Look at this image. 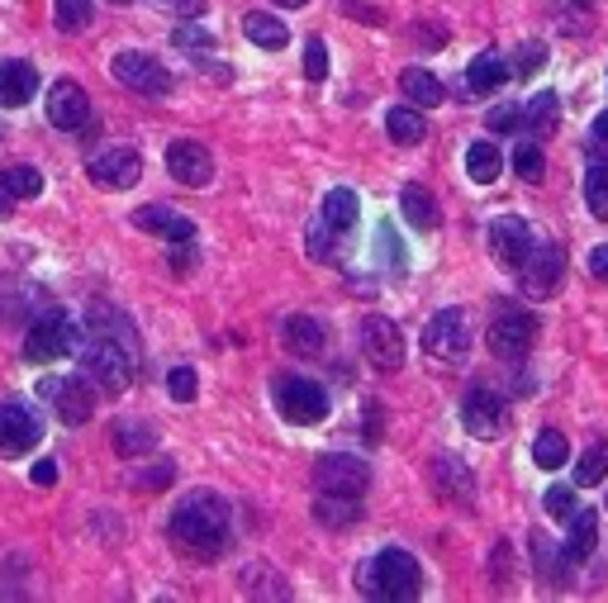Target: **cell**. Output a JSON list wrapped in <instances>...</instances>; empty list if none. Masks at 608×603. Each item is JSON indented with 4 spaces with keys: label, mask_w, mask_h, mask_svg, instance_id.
I'll return each instance as SVG.
<instances>
[{
    "label": "cell",
    "mask_w": 608,
    "mask_h": 603,
    "mask_svg": "<svg viewBox=\"0 0 608 603\" xmlns=\"http://www.w3.org/2000/svg\"><path fill=\"white\" fill-rule=\"evenodd\" d=\"M114 5H128V0H114Z\"/></svg>",
    "instance_id": "cell-56"
},
{
    "label": "cell",
    "mask_w": 608,
    "mask_h": 603,
    "mask_svg": "<svg viewBox=\"0 0 608 603\" xmlns=\"http://www.w3.org/2000/svg\"><path fill=\"white\" fill-rule=\"evenodd\" d=\"M134 228H143V234H162L167 242L171 238H195V224L185 219V214H177V209H162V205L138 209L134 214Z\"/></svg>",
    "instance_id": "cell-22"
},
{
    "label": "cell",
    "mask_w": 608,
    "mask_h": 603,
    "mask_svg": "<svg viewBox=\"0 0 608 603\" xmlns=\"http://www.w3.org/2000/svg\"><path fill=\"white\" fill-rule=\"evenodd\" d=\"M171 480H177V466H171V462H153V466H138L134 490H167Z\"/></svg>",
    "instance_id": "cell-42"
},
{
    "label": "cell",
    "mask_w": 608,
    "mask_h": 603,
    "mask_svg": "<svg viewBox=\"0 0 608 603\" xmlns=\"http://www.w3.org/2000/svg\"><path fill=\"white\" fill-rule=\"evenodd\" d=\"M114 81H124L128 91H143V95H167L171 91V71L157 62L153 53H120L110 62Z\"/></svg>",
    "instance_id": "cell-13"
},
{
    "label": "cell",
    "mask_w": 608,
    "mask_h": 603,
    "mask_svg": "<svg viewBox=\"0 0 608 603\" xmlns=\"http://www.w3.org/2000/svg\"><path fill=\"white\" fill-rule=\"evenodd\" d=\"M461 423H466L471 437H499L504 433V399L495 390H471L461 399Z\"/></svg>",
    "instance_id": "cell-18"
},
{
    "label": "cell",
    "mask_w": 608,
    "mask_h": 603,
    "mask_svg": "<svg viewBox=\"0 0 608 603\" xmlns=\"http://www.w3.org/2000/svg\"><path fill=\"white\" fill-rule=\"evenodd\" d=\"M523 124H528L538 138H552L556 124H561V100H556L552 91H538V95H532V105L523 110Z\"/></svg>",
    "instance_id": "cell-33"
},
{
    "label": "cell",
    "mask_w": 608,
    "mask_h": 603,
    "mask_svg": "<svg viewBox=\"0 0 608 603\" xmlns=\"http://www.w3.org/2000/svg\"><path fill=\"white\" fill-rule=\"evenodd\" d=\"M547 62V48L542 43H523V48H518V62L509 67V71H518V77H532V71H538Z\"/></svg>",
    "instance_id": "cell-48"
},
{
    "label": "cell",
    "mask_w": 608,
    "mask_h": 603,
    "mask_svg": "<svg viewBox=\"0 0 608 603\" xmlns=\"http://www.w3.org/2000/svg\"><path fill=\"white\" fill-rule=\"evenodd\" d=\"M357 214H361V200L352 185H333V191L324 195V224L333 228V234H347V228L357 224Z\"/></svg>",
    "instance_id": "cell-27"
},
{
    "label": "cell",
    "mask_w": 608,
    "mask_h": 603,
    "mask_svg": "<svg viewBox=\"0 0 608 603\" xmlns=\"http://www.w3.org/2000/svg\"><path fill=\"white\" fill-rule=\"evenodd\" d=\"M385 134H390V143H399V148H418V143L428 138V124L414 105H395L385 114Z\"/></svg>",
    "instance_id": "cell-26"
},
{
    "label": "cell",
    "mask_w": 608,
    "mask_h": 603,
    "mask_svg": "<svg viewBox=\"0 0 608 603\" xmlns=\"http://www.w3.org/2000/svg\"><path fill=\"white\" fill-rule=\"evenodd\" d=\"M167 537L177 542V551L195 556V561H219L228 542V499H219L214 490H191L171 513Z\"/></svg>",
    "instance_id": "cell-1"
},
{
    "label": "cell",
    "mask_w": 608,
    "mask_h": 603,
    "mask_svg": "<svg viewBox=\"0 0 608 603\" xmlns=\"http://www.w3.org/2000/svg\"><path fill=\"white\" fill-rule=\"evenodd\" d=\"M314 519L324 527H352L361 519V504H357V499H342V494H318Z\"/></svg>",
    "instance_id": "cell-36"
},
{
    "label": "cell",
    "mask_w": 608,
    "mask_h": 603,
    "mask_svg": "<svg viewBox=\"0 0 608 603\" xmlns=\"http://www.w3.org/2000/svg\"><path fill=\"white\" fill-rule=\"evenodd\" d=\"M589 271H595L599 281H608V242H604V248L589 252Z\"/></svg>",
    "instance_id": "cell-53"
},
{
    "label": "cell",
    "mask_w": 608,
    "mask_h": 603,
    "mask_svg": "<svg viewBox=\"0 0 608 603\" xmlns=\"http://www.w3.org/2000/svg\"><path fill=\"white\" fill-rule=\"evenodd\" d=\"M171 43H177V48H210V34H205V29H200V24H181L177 29V34H171Z\"/></svg>",
    "instance_id": "cell-49"
},
{
    "label": "cell",
    "mask_w": 608,
    "mask_h": 603,
    "mask_svg": "<svg viewBox=\"0 0 608 603\" xmlns=\"http://www.w3.org/2000/svg\"><path fill=\"white\" fill-rule=\"evenodd\" d=\"M38 91V71L20 62V57H10V62H0V110H20L29 105Z\"/></svg>",
    "instance_id": "cell-19"
},
{
    "label": "cell",
    "mask_w": 608,
    "mask_h": 603,
    "mask_svg": "<svg viewBox=\"0 0 608 603\" xmlns=\"http://www.w3.org/2000/svg\"><path fill=\"white\" fill-rule=\"evenodd\" d=\"M43 399H48V405L57 409V419H63L67 428L91 423V413H95L91 380H77V376H67V380H43Z\"/></svg>",
    "instance_id": "cell-14"
},
{
    "label": "cell",
    "mask_w": 608,
    "mask_h": 603,
    "mask_svg": "<svg viewBox=\"0 0 608 603\" xmlns=\"http://www.w3.org/2000/svg\"><path fill=\"white\" fill-rule=\"evenodd\" d=\"M29 480L43 485V490H48V485H57V462H38L34 470H29Z\"/></svg>",
    "instance_id": "cell-51"
},
{
    "label": "cell",
    "mask_w": 608,
    "mask_h": 603,
    "mask_svg": "<svg viewBox=\"0 0 608 603\" xmlns=\"http://www.w3.org/2000/svg\"><path fill=\"white\" fill-rule=\"evenodd\" d=\"M48 120L63 128V134H91V95H86L81 81H53L48 91Z\"/></svg>",
    "instance_id": "cell-12"
},
{
    "label": "cell",
    "mask_w": 608,
    "mask_h": 603,
    "mask_svg": "<svg viewBox=\"0 0 608 603\" xmlns=\"http://www.w3.org/2000/svg\"><path fill=\"white\" fill-rule=\"evenodd\" d=\"M361 356L375 366V371H399L404 366V333L395 319H381V314H371V319H361Z\"/></svg>",
    "instance_id": "cell-11"
},
{
    "label": "cell",
    "mask_w": 608,
    "mask_h": 603,
    "mask_svg": "<svg viewBox=\"0 0 608 603\" xmlns=\"http://www.w3.org/2000/svg\"><path fill=\"white\" fill-rule=\"evenodd\" d=\"M167 390H171V399H177V405H191L195 399V390H200V380H195V371L191 366H177L167 376Z\"/></svg>",
    "instance_id": "cell-43"
},
{
    "label": "cell",
    "mask_w": 608,
    "mask_h": 603,
    "mask_svg": "<svg viewBox=\"0 0 608 603\" xmlns=\"http://www.w3.org/2000/svg\"><path fill=\"white\" fill-rule=\"evenodd\" d=\"M514 71H509V62H504L499 53H481L475 62L466 67V86H471V95H489V91H499L504 81H509Z\"/></svg>",
    "instance_id": "cell-25"
},
{
    "label": "cell",
    "mask_w": 608,
    "mask_h": 603,
    "mask_svg": "<svg viewBox=\"0 0 608 603\" xmlns=\"http://www.w3.org/2000/svg\"><path fill=\"white\" fill-rule=\"evenodd\" d=\"M304 77H309V81H324L328 77V48H324V38L304 43Z\"/></svg>",
    "instance_id": "cell-44"
},
{
    "label": "cell",
    "mask_w": 608,
    "mask_h": 603,
    "mask_svg": "<svg viewBox=\"0 0 608 603\" xmlns=\"http://www.w3.org/2000/svg\"><path fill=\"white\" fill-rule=\"evenodd\" d=\"M0 191H5L10 200H29L43 191V177L38 167H0Z\"/></svg>",
    "instance_id": "cell-38"
},
{
    "label": "cell",
    "mask_w": 608,
    "mask_h": 603,
    "mask_svg": "<svg viewBox=\"0 0 608 603\" xmlns=\"http://www.w3.org/2000/svg\"><path fill=\"white\" fill-rule=\"evenodd\" d=\"M57 29H63V34L91 29V0H57Z\"/></svg>",
    "instance_id": "cell-40"
},
{
    "label": "cell",
    "mask_w": 608,
    "mask_h": 603,
    "mask_svg": "<svg viewBox=\"0 0 608 603\" xmlns=\"http://www.w3.org/2000/svg\"><path fill=\"white\" fill-rule=\"evenodd\" d=\"M281 342L291 356H314V352H324V323L309 319V314H291L281 323Z\"/></svg>",
    "instance_id": "cell-21"
},
{
    "label": "cell",
    "mask_w": 608,
    "mask_h": 603,
    "mask_svg": "<svg viewBox=\"0 0 608 603\" xmlns=\"http://www.w3.org/2000/svg\"><path fill=\"white\" fill-rule=\"evenodd\" d=\"M589 138H595V143H599V148L608 152V110H604V114H599V120H595V128H589Z\"/></svg>",
    "instance_id": "cell-54"
},
{
    "label": "cell",
    "mask_w": 608,
    "mask_h": 603,
    "mask_svg": "<svg viewBox=\"0 0 608 603\" xmlns=\"http://www.w3.org/2000/svg\"><path fill=\"white\" fill-rule=\"evenodd\" d=\"M424 352L432 356V362H442V366H461V362H466V352H471L466 314H461V309L432 314L428 328H424Z\"/></svg>",
    "instance_id": "cell-7"
},
{
    "label": "cell",
    "mask_w": 608,
    "mask_h": 603,
    "mask_svg": "<svg viewBox=\"0 0 608 603\" xmlns=\"http://www.w3.org/2000/svg\"><path fill=\"white\" fill-rule=\"evenodd\" d=\"M399 91H404V100H414L418 110H432V105H442V100H447L442 81L432 77V71H424V67H404L399 71Z\"/></svg>",
    "instance_id": "cell-23"
},
{
    "label": "cell",
    "mask_w": 608,
    "mask_h": 603,
    "mask_svg": "<svg viewBox=\"0 0 608 603\" xmlns=\"http://www.w3.org/2000/svg\"><path fill=\"white\" fill-rule=\"evenodd\" d=\"M86 177H91L100 191H134V185L143 181V157L134 148H100L91 162H86Z\"/></svg>",
    "instance_id": "cell-10"
},
{
    "label": "cell",
    "mask_w": 608,
    "mask_h": 603,
    "mask_svg": "<svg viewBox=\"0 0 608 603\" xmlns=\"http://www.w3.org/2000/svg\"><path fill=\"white\" fill-rule=\"evenodd\" d=\"M167 10H177V14H185V20H195V14H205V0H162Z\"/></svg>",
    "instance_id": "cell-52"
},
{
    "label": "cell",
    "mask_w": 608,
    "mask_h": 603,
    "mask_svg": "<svg viewBox=\"0 0 608 603\" xmlns=\"http://www.w3.org/2000/svg\"><path fill=\"white\" fill-rule=\"evenodd\" d=\"M277 409L285 423H324L328 419V390L309 376H281L277 380Z\"/></svg>",
    "instance_id": "cell-6"
},
{
    "label": "cell",
    "mask_w": 608,
    "mask_h": 603,
    "mask_svg": "<svg viewBox=\"0 0 608 603\" xmlns=\"http://www.w3.org/2000/svg\"><path fill=\"white\" fill-rule=\"evenodd\" d=\"M43 437L38 419L29 413V405H20V399H0V456H24L34 452Z\"/></svg>",
    "instance_id": "cell-15"
},
{
    "label": "cell",
    "mask_w": 608,
    "mask_h": 603,
    "mask_svg": "<svg viewBox=\"0 0 608 603\" xmlns=\"http://www.w3.org/2000/svg\"><path fill=\"white\" fill-rule=\"evenodd\" d=\"M518 276H523L528 299H552L561 291V281H566V248H561V242H532Z\"/></svg>",
    "instance_id": "cell-8"
},
{
    "label": "cell",
    "mask_w": 608,
    "mask_h": 603,
    "mask_svg": "<svg viewBox=\"0 0 608 603\" xmlns=\"http://www.w3.org/2000/svg\"><path fill=\"white\" fill-rule=\"evenodd\" d=\"M608 480V442H595L585 456H581V466H575V485H585V490H595V485Z\"/></svg>",
    "instance_id": "cell-39"
},
{
    "label": "cell",
    "mask_w": 608,
    "mask_h": 603,
    "mask_svg": "<svg viewBox=\"0 0 608 603\" xmlns=\"http://www.w3.org/2000/svg\"><path fill=\"white\" fill-rule=\"evenodd\" d=\"M110 433H114V452L120 456H138V452L157 447V428L143 423V419H124V423H114Z\"/></svg>",
    "instance_id": "cell-30"
},
{
    "label": "cell",
    "mask_w": 608,
    "mask_h": 603,
    "mask_svg": "<svg viewBox=\"0 0 608 603\" xmlns=\"http://www.w3.org/2000/svg\"><path fill=\"white\" fill-rule=\"evenodd\" d=\"M566 456H571V442H566V433H556V428H547V433H538V442H532V462L542 470H561Z\"/></svg>",
    "instance_id": "cell-37"
},
{
    "label": "cell",
    "mask_w": 608,
    "mask_h": 603,
    "mask_svg": "<svg viewBox=\"0 0 608 603\" xmlns=\"http://www.w3.org/2000/svg\"><path fill=\"white\" fill-rule=\"evenodd\" d=\"M86 323H91V333H95V338H114V342H124V348L138 356V333L128 328V319H124L120 309H110V305H91V319H86Z\"/></svg>",
    "instance_id": "cell-29"
},
{
    "label": "cell",
    "mask_w": 608,
    "mask_h": 603,
    "mask_svg": "<svg viewBox=\"0 0 608 603\" xmlns=\"http://www.w3.org/2000/svg\"><path fill=\"white\" fill-rule=\"evenodd\" d=\"M333 238H338V234H333V228H328L324 219H318V224L309 228V234H304V248H309V257H318V262H324V257H333V248H328Z\"/></svg>",
    "instance_id": "cell-47"
},
{
    "label": "cell",
    "mask_w": 608,
    "mask_h": 603,
    "mask_svg": "<svg viewBox=\"0 0 608 603\" xmlns=\"http://www.w3.org/2000/svg\"><path fill=\"white\" fill-rule=\"evenodd\" d=\"M167 167H171V177H177L181 185H191V191H200V185L214 181L210 148H205V143H191V138L171 143V148H167Z\"/></svg>",
    "instance_id": "cell-17"
},
{
    "label": "cell",
    "mask_w": 608,
    "mask_h": 603,
    "mask_svg": "<svg viewBox=\"0 0 608 603\" xmlns=\"http://www.w3.org/2000/svg\"><path fill=\"white\" fill-rule=\"evenodd\" d=\"M542 509L552 513V519L566 523L571 513H575V490H566V485H552V490H547V499H542Z\"/></svg>",
    "instance_id": "cell-45"
},
{
    "label": "cell",
    "mask_w": 608,
    "mask_h": 603,
    "mask_svg": "<svg viewBox=\"0 0 608 603\" xmlns=\"http://www.w3.org/2000/svg\"><path fill=\"white\" fill-rule=\"evenodd\" d=\"M489 252H495L499 266L518 271L528 262V252H532V228L518 219V214H504V219L489 224Z\"/></svg>",
    "instance_id": "cell-16"
},
{
    "label": "cell",
    "mask_w": 608,
    "mask_h": 603,
    "mask_svg": "<svg viewBox=\"0 0 608 603\" xmlns=\"http://www.w3.org/2000/svg\"><path fill=\"white\" fill-rule=\"evenodd\" d=\"M532 342H538V319L523 309H499L495 319H489V352L504 356V362H518V356L532 352Z\"/></svg>",
    "instance_id": "cell-9"
},
{
    "label": "cell",
    "mask_w": 608,
    "mask_h": 603,
    "mask_svg": "<svg viewBox=\"0 0 608 603\" xmlns=\"http://www.w3.org/2000/svg\"><path fill=\"white\" fill-rule=\"evenodd\" d=\"M277 5H285V10H300V5H304V0H277Z\"/></svg>",
    "instance_id": "cell-55"
},
{
    "label": "cell",
    "mask_w": 608,
    "mask_h": 603,
    "mask_svg": "<svg viewBox=\"0 0 608 603\" xmlns=\"http://www.w3.org/2000/svg\"><path fill=\"white\" fill-rule=\"evenodd\" d=\"M585 200L595 219H608V152H595L585 167Z\"/></svg>",
    "instance_id": "cell-32"
},
{
    "label": "cell",
    "mask_w": 608,
    "mask_h": 603,
    "mask_svg": "<svg viewBox=\"0 0 608 603\" xmlns=\"http://www.w3.org/2000/svg\"><path fill=\"white\" fill-rule=\"evenodd\" d=\"M314 490L318 494H342V499H361L371 490V466L361 456L347 452H328L314 462Z\"/></svg>",
    "instance_id": "cell-5"
},
{
    "label": "cell",
    "mask_w": 608,
    "mask_h": 603,
    "mask_svg": "<svg viewBox=\"0 0 608 603\" xmlns=\"http://www.w3.org/2000/svg\"><path fill=\"white\" fill-rule=\"evenodd\" d=\"M432 485H438L442 499H452V504H461V509L475 499V480L457 456H438V462H432Z\"/></svg>",
    "instance_id": "cell-20"
},
{
    "label": "cell",
    "mask_w": 608,
    "mask_h": 603,
    "mask_svg": "<svg viewBox=\"0 0 608 603\" xmlns=\"http://www.w3.org/2000/svg\"><path fill=\"white\" fill-rule=\"evenodd\" d=\"M81 362H86V376H91L100 390H110V395H120L128 390V380H134V366H138V356L124 348V342H114V338H95L86 342V352H81Z\"/></svg>",
    "instance_id": "cell-4"
},
{
    "label": "cell",
    "mask_w": 608,
    "mask_h": 603,
    "mask_svg": "<svg viewBox=\"0 0 608 603\" xmlns=\"http://www.w3.org/2000/svg\"><path fill=\"white\" fill-rule=\"evenodd\" d=\"M357 584L367 599H381V603H414L424 594V570L409 551L399 547H385L381 556H371L367 566L357 570Z\"/></svg>",
    "instance_id": "cell-2"
},
{
    "label": "cell",
    "mask_w": 608,
    "mask_h": 603,
    "mask_svg": "<svg viewBox=\"0 0 608 603\" xmlns=\"http://www.w3.org/2000/svg\"><path fill=\"white\" fill-rule=\"evenodd\" d=\"M399 214L414 228H424V234H428V228H438V219H442L438 200H432V191H424V185H404V191H399Z\"/></svg>",
    "instance_id": "cell-28"
},
{
    "label": "cell",
    "mask_w": 608,
    "mask_h": 603,
    "mask_svg": "<svg viewBox=\"0 0 608 603\" xmlns=\"http://www.w3.org/2000/svg\"><path fill=\"white\" fill-rule=\"evenodd\" d=\"M604 509H608V504H604Z\"/></svg>",
    "instance_id": "cell-57"
},
{
    "label": "cell",
    "mask_w": 608,
    "mask_h": 603,
    "mask_svg": "<svg viewBox=\"0 0 608 603\" xmlns=\"http://www.w3.org/2000/svg\"><path fill=\"white\" fill-rule=\"evenodd\" d=\"M571 537H566V551L571 556V566H581V561H589V551H595V537H599V519H595V509H575L571 513Z\"/></svg>",
    "instance_id": "cell-24"
},
{
    "label": "cell",
    "mask_w": 608,
    "mask_h": 603,
    "mask_svg": "<svg viewBox=\"0 0 608 603\" xmlns=\"http://www.w3.org/2000/svg\"><path fill=\"white\" fill-rule=\"evenodd\" d=\"M532 561H538L542 584H556V590H561V584H571V556L547 547V537H532Z\"/></svg>",
    "instance_id": "cell-31"
},
{
    "label": "cell",
    "mask_w": 608,
    "mask_h": 603,
    "mask_svg": "<svg viewBox=\"0 0 608 603\" xmlns=\"http://www.w3.org/2000/svg\"><path fill=\"white\" fill-rule=\"evenodd\" d=\"M77 342H81V328L67 319V314H34V323H29V333H24V356L34 366L43 362H63V356L77 352Z\"/></svg>",
    "instance_id": "cell-3"
},
{
    "label": "cell",
    "mask_w": 608,
    "mask_h": 603,
    "mask_svg": "<svg viewBox=\"0 0 608 603\" xmlns=\"http://www.w3.org/2000/svg\"><path fill=\"white\" fill-rule=\"evenodd\" d=\"M195 262V238H171V271H191Z\"/></svg>",
    "instance_id": "cell-50"
},
{
    "label": "cell",
    "mask_w": 608,
    "mask_h": 603,
    "mask_svg": "<svg viewBox=\"0 0 608 603\" xmlns=\"http://www.w3.org/2000/svg\"><path fill=\"white\" fill-rule=\"evenodd\" d=\"M243 34H248L257 48H285V43H291V29H285L277 14H248V20H243Z\"/></svg>",
    "instance_id": "cell-35"
},
{
    "label": "cell",
    "mask_w": 608,
    "mask_h": 603,
    "mask_svg": "<svg viewBox=\"0 0 608 603\" xmlns=\"http://www.w3.org/2000/svg\"><path fill=\"white\" fill-rule=\"evenodd\" d=\"M514 171H518L523 181H542L547 157H542L538 143H518V148H514Z\"/></svg>",
    "instance_id": "cell-41"
},
{
    "label": "cell",
    "mask_w": 608,
    "mask_h": 603,
    "mask_svg": "<svg viewBox=\"0 0 608 603\" xmlns=\"http://www.w3.org/2000/svg\"><path fill=\"white\" fill-rule=\"evenodd\" d=\"M518 124H523V110L518 105H495L485 114V128H495V134H514Z\"/></svg>",
    "instance_id": "cell-46"
},
{
    "label": "cell",
    "mask_w": 608,
    "mask_h": 603,
    "mask_svg": "<svg viewBox=\"0 0 608 603\" xmlns=\"http://www.w3.org/2000/svg\"><path fill=\"white\" fill-rule=\"evenodd\" d=\"M466 171H471V181L475 185H489V181H499V171H504V157H499V148L495 143H471L466 148Z\"/></svg>",
    "instance_id": "cell-34"
}]
</instances>
